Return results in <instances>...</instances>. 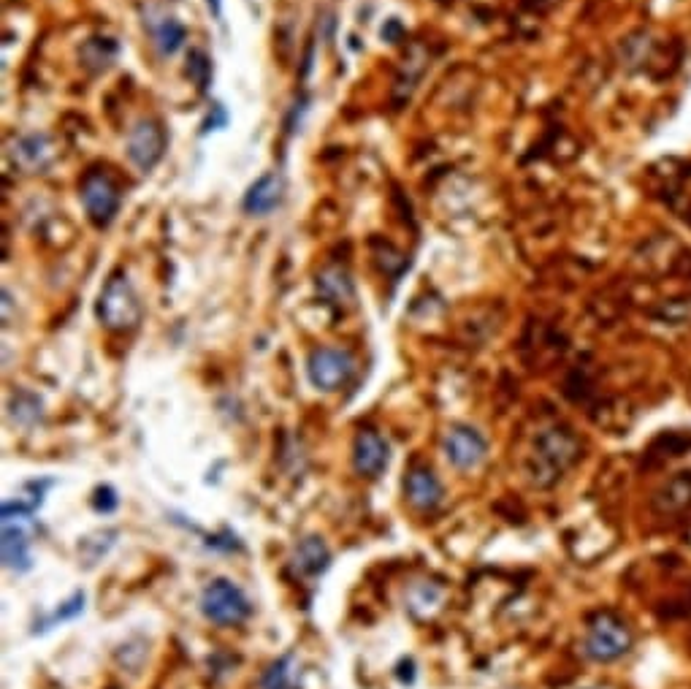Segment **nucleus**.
Listing matches in <instances>:
<instances>
[{
    "label": "nucleus",
    "instance_id": "f257e3e1",
    "mask_svg": "<svg viewBox=\"0 0 691 689\" xmlns=\"http://www.w3.org/2000/svg\"><path fill=\"white\" fill-rule=\"evenodd\" d=\"M583 456V445L578 435L567 426H551L537 435L529 456V475L534 486L551 489L564 478V472L572 470Z\"/></svg>",
    "mask_w": 691,
    "mask_h": 689
},
{
    "label": "nucleus",
    "instance_id": "f03ea898",
    "mask_svg": "<svg viewBox=\"0 0 691 689\" xmlns=\"http://www.w3.org/2000/svg\"><path fill=\"white\" fill-rule=\"evenodd\" d=\"M141 302L139 293L133 288L128 274H112L106 285H103L98 304H95V315L98 321L109 331H133L141 323Z\"/></svg>",
    "mask_w": 691,
    "mask_h": 689
},
{
    "label": "nucleus",
    "instance_id": "7ed1b4c3",
    "mask_svg": "<svg viewBox=\"0 0 691 689\" xmlns=\"http://www.w3.org/2000/svg\"><path fill=\"white\" fill-rule=\"evenodd\" d=\"M632 649V630L629 624L613 611H602L589 622V633L583 652L594 662H616Z\"/></svg>",
    "mask_w": 691,
    "mask_h": 689
},
{
    "label": "nucleus",
    "instance_id": "20e7f679",
    "mask_svg": "<svg viewBox=\"0 0 691 689\" xmlns=\"http://www.w3.org/2000/svg\"><path fill=\"white\" fill-rule=\"evenodd\" d=\"M201 614L220 627H231V624H242L244 619H250L253 605L234 581L215 578L201 592Z\"/></svg>",
    "mask_w": 691,
    "mask_h": 689
},
{
    "label": "nucleus",
    "instance_id": "39448f33",
    "mask_svg": "<svg viewBox=\"0 0 691 689\" xmlns=\"http://www.w3.org/2000/svg\"><path fill=\"white\" fill-rule=\"evenodd\" d=\"M355 356L345 348H318L309 353V383L320 391H339L355 375Z\"/></svg>",
    "mask_w": 691,
    "mask_h": 689
},
{
    "label": "nucleus",
    "instance_id": "423d86ee",
    "mask_svg": "<svg viewBox=\"0 0 691 689\" xmlns=\"http://www.w3.org/2000/svg\"><path fill=\"white\" fill-rule=\"evenodd\" d=\"M82 204L90 223L106 228L120 212V190L103 171H90L82 180Z\"/></svg>",
    "mask_w": 691,
    "mask_h": 689
},
{
    "label": "nucleus",
    "instance_id": "0eeeda50",
    "mask_svg": "<svg viewBox=\"0 0 691 689\" xmlns=\"http://www.w3.org/2000/svg\"><path fill=\"white\" fill-rule=\"evenodd\" d=\"M166 152V131L158 120H139L128 133V158L141 174H150Z\"/></svg>",
    "mask_w": 691,
    "mask_h": 689
},
{
    "label": "nucleus",
    "instance_id": "6e6552de",
    "mask_svg": "<svg viewBox=\"0 0 691 689\" xmlns=\"http://www.w3.org/2000/svg\"><path fill=\"white\" fill-rule=\"evenodd\" d=\"M442 451H445V459L456 470H475L486 459L488 443L486 437L480 435L477 429H472V426L456 424L450 426L448 435L442 440Z\"/></svg>",
    "mask_w": 691,
    "mask_h": 689
},
{
    "label": "nucleus",
    "instance_id": "1a4fd4ad",
    "mask_svg": "<svg viewBox=\"0 0 691 689\" xmlns=\"http://www.w3.org/2000/svg\"><path fill=\"white\" fill-rule=\"evenodd\" d=\"M391 462V448L374 429H361L353 440V467L364 478H380Z\"/></svg>",
    "mask_w": 691,
    "mask_h": 689
},
{
    "label": "nucleus",
    "instance_id": "9d476101",
    "mask_svg": "<svg viewBox=\"0 0 691 689\" xmlns=\"http://www.w3.org/2000/svg\"><path fill=\"white\" fill-rule=\"evenodd\" d=\"M282 196H285V180H282V174L269 171V174H263L261 180H255L253 185L247 188V193H244L242 199V209L247 215H253V218H266V215H271L274 209L280 207Z\"/></svg>",
    "mask_w": 691,
    "mask_h": 689
},
{
    "label": "nucleus",
    "instance_id": "9b49d317",
    "mask_svg": "<svg viewBox=\"0 0 691 689\" xmlns=\"http://www.w3.org/2000/svg\"><path fill=\"white\" fill-rule=\"evenodd\" d=\"M404 494H407L412 508L421 510V513L437 510L439 505H442V497H445L442 483H439V478L429 467H412V470L407 472V478H404Z\"/></svg>",
    "mask_w": 691,
    "mask_h": 689
},
{
    "label": "nucleus",
    "instance_id": "f8f14e48",
    "mask_svg": "<svg viewBox=\"0 0 691 689\" xmlns=\"http://www.w3.org/2000/svg\"><path fill=\"white\" fill-rule=\"evenodd\" d=\"M293 567L296 573L304 578H318L331 567V551H328L326 540L318 538V535H309L296 546V554H293Z\"/></svg>",
    "mask_w": 691,
    "mask_h": 689
},
{
    "label": "nucleus",
    "instance_id": "ddd939ff",
    "mask_svg": "<svg viewBox=\"0 0 691 689\" xmlns=\"http://www.w3.org/2000/svg\"><path fill=\"white\" fill-rule=\"evenodd\" d=\"M318 291L323 293V299H328V304H337V307H347V304L355 302L353 280H350V274L337 269V266L320 272Z\"/></svg>",
    "mask_w": 691,
    "mask_h": 689
},
{
    "label": "nucleus",
    "instance_id": "4468645a",
    "mask_svg": "<svg viewBox=\"0 0 691 689\" xmlns=\"http://www.w3.org/2000/svg\"><path fill=\"white\" fill-rule=\"evenodd\" d=\"M49 161H52V147H49L47 136H25L14 147V163H19L22 169L38 171Z\"/></svg>",
    "mask_w": 691,
    "mask_h": 689
},
{
    "label": "nucleus",
    "instance_id": "2eb2a0df",
    "mask_svg": "<svg viewBox=\"0 0 691 689\" xmlns=\"http://www.w3.org/2000/svg\"><path fill=\"white\" fill-rule=\"evenodd\" d=\"M654 502L662 513H678L686 508L691 502V472H678L675 478H670Z\"/></svg>",
    "mask_w": 691,
    "mask_h": 689
},
{
    "label": "nucleus",
    "instance_id": "dca6fc26",
    "mask_svg": "<svg viewBox=\"0 0 691 689\" xmlns=\"http://www.w3.org/2000/svg\"><path fill=\"white\" fill-rule=\"evenodd\" d=\"M155 44H158L160 55H174V52H179V47L185 44V36L187 30L185 25L179 22L177 17H163L155 25Z\"/></svg>",
    "mask_w": 691,
    "mask_h": 689
},
{
    "label": "nucleus",
    "instance_id": "f3484780",
    "mask_svg": "<svg viewBox=\"0 0 691 689\" xmlns=\"http://www.w3.org/2000/svg\"><path fill=\"white\" fill-rule=\"evenodd\" d=\"M261 689H293V654H282L263 671Z\"/></svg>",
    "mask_w": 691,
    "mask_h": 689
},
{
    "label": "nucleus",
    "instance_id": "a211bd4d",
    "mask_svg": "<svg viewBox=\"0 0 691 689\" xmlns=\"http://www.w3.org/2000/svg\"><path fill=\"white\" fill-rule=\"evenodd\" d=\"M85 611V592H76L68 603H63L60 608H57L55 614L49 616L47 622H44V630H49V627H55V624H63L68 622V619H74V616H79Z\"/></svg>",
    "mask_w": 691,
    "mask_h": 689
},
{
    "label": "nucleus",
    "instance_id": "6ab92c4d",
    "mask_svg": "<svg viewBox=\"0 0 691 689\" xmlns=\"http://www.w3.org/2000/svg\"><path fill=\"white\" fill-rule=\"evenodd\" d=\"M190 76L196 79V85L201 87V90H206V85H209V71H212V66H209V60H206L204 52H193L190 55Z\"/></svg>",
    "mask_w": 691,
    "mask_h": 689
},
{
    "label": "nucleus",
    "instance_id": "aec40b11",
    "mask_svg": "<svg viewBox=\"0 0 691 689\" xmlns=\"http://www.w3.org/2000/svg\"><path fill=\"white\" fill-rule=\"evenodd\" d=\"M93 505L98 513H112V510H117V505H120V500H117V491H114L112 486H101V489L95 491Z\"/></svg>",
    "mask_w": 691,
    "mask_h": 689
},
{
    "label": "nucleus",
    "instance_id": "412c9836",
    "mask_svg": "<svg viewBox=\"0 0 691 689\" xmlns=\"http://www.w3.org/2000/svg\"><path fill=\"white\" fill-rule=\"evenodd\" d=\"M206 3H209V11H212L217 19L223 17V0H206Z\"/></svg>",
    "mask_w": 691,
    "mask_h": 689
},
{
    "label": "nucleus",
    "instance_id": "4be33fe9",
    "mask_svg": "<svg viewBox=\"0 0 691 689\" xmlns=\"http://www.w3.org/2000/svg\"><path fill=\"white\" fill-rule=\"evenodd\" d=\"M589 689H610V687H589Z\"/></svg>",
    "mask_w": 691,
    "mask_h": 689
}]
</instances>
